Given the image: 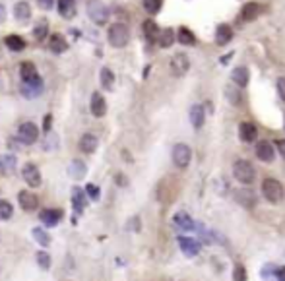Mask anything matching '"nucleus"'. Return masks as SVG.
<instances>
[{
    "label": "nucleus",
    "instance_id": "f257e3e1",
    "mask_svg": "<svg viewBox=\"0 0 285 281\" xmlns=\"http://www.w3.org/2000/svg\"><path fill=\"white\" fill-rule=\"evenodd\" d=\"M262 194H264V198H266L268 202L280 204L285 198L284 184H282L278 178H264V182H262Z\"/></svg>",
    "mask_w": 285,
    "mask_h": 281
},
{
    "label": "nucleus",
    "instance_id": "f03ea898",
    "mask_svg": "<svg viewBox=\"0 0 285 281\" xmlns=\"http://www.w3.org/2000/svg\"><path fill=\"white\" fill-rule=\"evenodd\" d=\"M107 39H109L111 47H114V49H122V47H126L128 41H130V31H128V27H126L124 23H113V25L109 27V31H107Z\"/></svg>",
    "mask_w": 285,
    "mask_h": 281
},
{
    "label": "nucleus",
    "instance_id": "7ed1b4c3",
    "mask_svg": "<svg viewBox=\"0 0 285 281\" xmlns=\"http://www.w3.org/2000/svg\"><path fill=\"white\" fill-rule=\"evenodd\" d=\"M109 8L101 0H89L88 2V16L95 25H105L109 22Z\"/></svg>",
    "mask_w": 285,
    "mask_h": 281
},
{
    "label": "nucleus",
    "instance_id": "20e7f679",
    "mask_svg": "<svg viewBox=\"0 0 285 281\" xmlns=\"http://www.w3.org/2000/svg\"><path fill=\"white\" fill-rule=\"evenodd\" d=\"M233 176L242 182V184H252L254 182V176H256V171L252 167L250 161L246 159H239L235 165H233Z\"/></svg>",
    "mask_w": 285,
    "mask_h": 281
},
{
    "label": "nucleus",
    "instance_id": "39448f33",
    "mask_svg": "<svg viewBox=\"0 0 285 281\" xmlns=\"http://www.w3.org/2000/svg\"><path fill=\"white\" fill-rule=\"evenodd\" d=\"M18 140L25 146H31L39 140V128L33 122H22L18 128Z\"/></svg>",
    "mask_w": 285,
    "mask_h": 281
},
{
    "label": "nucleus",
    "instance_id": "423d86ee",
    "mask_svg": "<svg viewBox=\"0 0 285 281\" xmlns=\"http://www.w3.org/2000/svg\"><path fill=\"white\" fill-rule=\"evenodd\" d=\"M190 159H192V151H190V148L186 144H176L173 148V163H175V167L186 169Z\"/></svg>",
    "mask_w": 285,
    "mask_h": 281
},
{
    "label": "nucleus",
    "instance_id": "0eeeda50",
    "mask_svg": "<svg viewBox=\"0 0 285 281\" xmlns=\"http://www.w3.org/2000/svg\"><path fill=\"white\" fill-rule=\"evenodd\" d=\"M22 176H23V180H25L27 186H31V188L41 186V171H39L37 165H33V163H25L23 165Z\"/></svg>",
    "mask_w": 285,
    "mask_h": 281
},
{
    "label": "nucleus",
    "instance_id": "6e6552de",
    "mask_svg": "<svg viewBox=\"0 0 285 281\" xmlns=\"http://www.w3.org/2000/svg\"><path fill=\"white\" fill-rule=\"evenodd\" d=\"M256 157L264 163H272L274 157H276V151H274V144H270L268 140H260L256 144Z\"/></svg>",
    "mask_w": 285,
    "mask_h": 281
},
{
    "label": "nucleus",
    "instance_id": "1a4fd4ad",
    "mask_svg": "<svg viewBox=\"0 0 285 281\" xmlns=\"http://www.w3.org/2000/svg\"><path fill=\"white\" fill-rule=\"evenodd\" d=\"M89 111H91V114H93L95 118H101V116L107 114V101H105V97H103L99 91H95V93L91 95Z\"/></svg>",
    "mask_w": 285,
    "mask_h": 281
},
{
    "label": "nucleus",
    "instance_id": "9d476101",
    "mask_svg": "<svg viewBox=\"0 0 285 281\" xmlns=\"http://www.w3.org/2000/svg\"><path fill=\"white\" fill-rule=\"evenodd\" d=\"M22 93H23V97H27V99L39 97V95L43 93V80H41V78H35L33 82H23Z\"/></svg>",
    "mask_w": 285,
    "mask_h": 281
},
{
    "label": "nucleus",
    "instance_id": "9b49d317",
    "mask_svg": "<svg viewBox=\"0 0 285 281\" xmlns=\"http://www.w3.org/2000/svg\"><path fill=\"white\" fill-rule=\"evenodd\" d=\"M188 68H190V60H188V56H186V55L178 53V55H175L171 58V72H173V76H184V74L188 72Z\"/></svg>",
    "mask_w": 285,
    "mask_h": 281
},
{
    "label": "nucleus",
    "instance_id": "f8f14e48",
    "mask_svg": "<svg viewBox=\"0 0 285 281\" xmlns=\"http://www.w3.org/2000/svg\"><path fill=\"white\" fill-rule=\"evenodd\" d=\"M18 202H20V206H22L25 212H33V210L39 208V198H37L33 192H29V190H22V192L18 194Z\"/></svg>",
    "mask_w": 285,
    "mask_h": 281
},
{
    "label": "nucleus",
    "instance_id": "ddd939ff",
    "mask_svg": "<svg viewBox=\"0 0 285 281\" xmlns=\"http://www.w3.org/2000/svg\"><path fill=\"white\" fill-rule=\"evenodd\" d=\"M178 246L186 256H196L200 252V242L192 237H178Z\"/></svg>",
    "mask_w": 285,
    "mask_h": 281
},
{
    "label": "nucleus",
    "instance_id": "4468645a",
    "mask_svg": "<svg viewBox=\"0 0 285 281\" xmlns=\"http://www.w3.org/2000/svg\"><path fill=\"white\" fill-rule=\"evenodd\" d=\"M68 49V41L62 33H53L49 37V51L55 53V55H62L64 51Z\"/></svg>",
    "mask_w": 285,
    "mask_h": 281
},
{
    "label": "nucleus",
    "instance_id": "2eb2a0df",
    "mask_svg": "<svg viewBox=\"0 0 285 281\" xmlns=\"http://www.w3.org/2000/svg\"><path fill=\"white\" fill-rule=\"evenodd\" d=\"M39 219L45 227H57L62 219V212L60 210H43L39 214Z\"/></svg>",
    "mask_w": 285,
    "mask_h": 281
},
{
    "label": "nucleus",
    "instance_id": "dca6fc26",
    "mask_svg": "<svg viewBox=\"0 0 285 281\" xmlns=\"http://www.w3.org/2000/svg\"><path fill=\"white\" fill-rule=\"evenodd\" d=\"M260 12H262V6H260V4L248 2V4H244L242 10H241V20H242V22H252V20H256V18L260 16Z\"/></svg>",
    "mask_w": 285,
    "mask_h": 281
},
{
    "label": "nucleus",
    "instance_id": "f3484780",
    "mask_svg": "<svg viewBox=\"0 0 285 281\" xmlns=\"http://www.w3.org/2000/svg\"><path fill=\"white\" fill-rule=\"evenodd\" d=\"M256 134H258V130H256V126L252 122H241L239 124V138L242 142H254Z\"/></svg>",
    "mask_w": 285,
    "mask_h": 281
},
{
    "label": "nucleus",
    "instance_id": "a211bd4d",
    "mask_svg": "<svg viewBox=\"0 0 285 281\" xmlns=\"http://www.w3.org/2000/svg\"><path fill=\"white\" fill-rule=\"evenodd\" d=\"M72 206H74V210L76 212H84V208L88 206V196H86V192L84 190H80L78 186H74L72 188Z\"/></svg>",
    "mask_w": 285,
    "mask_h": 281
},
{
    "label": "nucleus",
    "instance_id": "6ab92c4d",
    "mask_svg": "<svg viewBox=\"0 0 285 281\" xmlns=\"http://www.w3.org/2000/svg\"><path fill=\"white\" fill-rule=\"evenodd\" d=\"M231 39H233V29L229 27L227 23H219L218 29H216V43L219 47H223V45H227Z\"/></svg>",
    "mask_w": 285,
    "mask_h": 281
},
{
    "label": "nucleus",
    "instance_id": "aec40b11",
    "mask_svg": "<svg viewBox=\"0 0 285 281\" xmlns=\"http://www.w3.org/2000/svg\"><path fill=\"white\" fill-rule=\"evenodd\" d=\"M68 174H70L72 178L80 180V178H84V176L88 174V167H86L84 161H80V159H72L70 165H68Z\"/></svg>",
    "mask_w": 285,
    "mask_h": 281
},
{
    "label": "nucleus",
    "instance_id": "412c9836",
    "mask_svg": "<svg viewBox=\"0 0 285 281\" xmlns=\"http://www.w3.org/2000/svg\"><path fill=\"white\" fill-rule=\"evenodd\" d=\"M97 146H99V140H97L93 134H84V136L80 138V150H82L84 153H93V151L97 150Z\"/></svg>",
    "mask_w": 285,
    "mask_h": 281
},
{
    "label": "nucleus",
    "instance_id": "4be33fe9",
    "mask_svg": "<svg viewBox=\"0 0 285 281\" xmlns=\"http://www.w3.org/2000/svg\"><path fill=\"white\" fill-rule=\"evenodd\" d=\"M20 76H22L23 82H33L35 78H39L37 68H35L33 62H22L20 64Z\"/></svg>",
    "mask_w": 285,
    "mask_h": 281
},
{
    "label": "nucleus",
    "instance_id": "5701e85b",
    "mask_svg": "<svg viewBox=\"0 0 285 281\" xmlns=\"http://www.w3.org/2000/svg\"><path fill=\"white\" fill-rule=\"evenodd\" d=\"M248 68L246 66H237L233 72H231V80L239 86V87H244L246 84H248Z\"/></svg>",
    "mask_w": 285,
    "mask_h": 281
},
{
    "label": "nucleus",
    "instance_id": "b1692460",
    "mask_svg": "<svg viewBox=\"0 0 285 281\" xmlns=\"http://www.w3.org/2000/svg\"><path fill=\"white\" fill-rule=\"evenodd\" d=\"M58 12L64 20H72L76 16V0H58Z\"/></svg>",
    "mask_w": 285,
    "mask_h": 281
},
{
    "label": "nucleus",
    "instance_id": "393cba45",
    "mask_svg": "<svg viewBox=\"0 0 285 281\" xmlns=\"http://www.w3.org/2000/svg\"><path fill=\"white\" fill-rule=\"evenodd\" d=\"M173 223H175V227L184 229V231H190V229H194V227H196L194 221H192V217H190L186 212H178V214H175Z\"/></svg>",
    "mask_w": 285,
    "mask_h": 281
},
{
    "label": "nucleus",
    "instance_id": "a878e982",
    "mask_svg": "<svg viewBox=\"0 0 285 281\" xmlns=\"http://www.w3.org/2000/svg\"><path fill=\"white\" fill-rule=\"evenodd\" d=\"M204 120H206V112L202 105H192L190 107V122L194 128H202L204 126Z\"/></svg>",
    "mask_w": 285,
    "mask_h": 281
},
{
    "label": "nucleus",
    "instance_id": "bb28decb",
    "mask_svg": "<svg viewBox=\"0 0 285 281\" xmlns=\"http://www.w3.org/2000/svg\"><path fill=\"white\" fill-rule=\"evenodd\" d=\"M14 18L18 22H27L31 18V6L27 2H16V6H14Z\"/></svg>",
    "mask_w": 285,
    "mask_h": 281
},
{
    "label": "nucleus",
    "instance_id": "cd10ccee",
    "mask_svg": "<svg viewBox=\"0 0 285 281\" xmlns=\"http://www.w3.org/2000/svg\"><path fill=\"white\" fill-rule=\"evenodd\" d=\"M16 171V155L4 153L0 155V173L2 174H12Z\"/></svg>",
    "mask_w": 285,
    "mask_h": 281
},
{
    "label": "nucleus",
    "instance_id": "c85d7f7f",
    "mask_svg": "<svg viewBox=\"0 0 285 281\" xmlns=\"http://www.w3.org/2000/svg\"><path fill=\"white\" fill-rule=\"evenodd\" d=\"M176 39H178V43L180 45H186V47H192V45H196V35L188 29V27H178V33H176Z\"/></svg>",
    "mask_w": 285,
    "mask_h": 281
},
{
    "label": "nucleus",
    "instance_id": "c756f323",
    "mask_svg": "<svg viewBox=\"0 0 285 281\" xmlns=\"http://www.w3.org/2000/svg\"><path fill=\"white\" fill-rule=\"evenodd\" d=\"M235 198H237V202L242 204L244 208H254L256 198H254V194H252L250 190H237V192H235Z\"/></svg>",
    "mask_w": 285,
    "mask_h": 281
},
{
    "label": "nucleus",
    "instance_id": "7c9ffc66",
    "mask_svg": "<svg viewBox=\"0 0 285 281\" xmlns=\"http://www.w3.org/2000/svg\"><path fill=\"white\" fill-rule=\"evenodd\" d=\"M4 43H6V47L10 49V51H23L25 49V41H23V37H20V35H8L6 39H4Z\"/></svg>",
    "mask_w": 285,
    "mask_h": 281
},
{
    "label": "nucleus",
    "instance_id": "2f4dec72",
    "mask_svg": "<svg viewBox=\"0 0 285 281\" xmlns=\"http://www.w3.org/2000/svg\"><path fill=\"white\" fill-rule=\"evenodd\" d=\"M99 80H101V86L103 89H113L114 86V72L111 68H101V74H99Z\"/></svg>",
    "mask_w": 285,
    "mask_h": 281
},
{
    "label": "nucleus",
    "instance_id": "473e14b6",
    "mask_svg": "<svg viewBox=\"0 0 285 281\" xmlns=\"http://www.w3.org/2000/svg\"><path fill=\"white\" fill-rule=\"evenodd\" d=\"M157 41H159V47H163V49H169L173 43H175V31L169 29V27H165L163 31H159V35H157Z\"/></svg>",
    "mask_w": 285,
    "mask_h": 281
},
{
    "label": "nucleus",
    "instance_id": "72a5a7b5",
    "mask_svg": "<svg viewBox=\"0 0 285 281\" xmlns=\"http://www.w3.org/2000/svg\"><path fill=\"white\" fill-rule=\"evenodd\" d=\"M144 35L148 41H155L157 35H159V29H157V23L152 22V20H146L144 22Z\"/></svg>",
    "mask_w": 285,
    "mask_h": 281
},
{
    "label": "nucleus",
    "instance_id": "f704fd0d",
    "mask_svg": "<svg viewBox=\"0 0 285 281\" xmlns=\"http://www.w3.org/2000/svg\"><path fill=\"white\" fill-rule=\"evenodd\" d=\"M225 97L231 101V105H235V107L241 105V89H237L235 86H227L225 87Z\"/></svg>",
    "mask_w": 285,
    "mask_h": 281
},
{
    "label": "nucleus",
    "instance_id": "c9c22d12",
    "mask_svg": "<svg viewBox=\"0 0 285 281\" xmlns=\"http://www.w3.org/2000/svg\"><path fill=\"white\" fill-rule=\"evenodd\" d=\"M31 235H33V238H35L41 246H49V244H51V237H49L41 227H35V229L31 231Z\"/></svg>",
    "mask_w": 285,
    "mask_h": 281
},
{
    "label": "nucleus",
    "instance_id": "e433bc0d",
    "mask_svg": "<svg viewBox=\"0 0 285 281\" xmlns=\"http://www.w3.org/2000/svg\"><path fill=\"white\" fill-rule=\"evenodd\" d=\"M35 260H37V266H39L41 270H49V268H51V264H53L51 256H49L45 250H39V252L35 254Z\"/></svg>",
    "mask_w": 285,
    "mask_h": 281
},
{
    "label": "nucleus",
    "instance_id": "4c0bfd02",
    "mask_svg": "<svg viewBox=\"0 0 285 281\" xmlns=\"http://www.w3.org/2000/svg\"><path fill=\"white\" fill-rule=\"evenodd\" d=\"M14 216V208L8 200H0V219L2 221H8L10 217Z\"/></svg>",
    "mask_w": 285,
    "mask_h": 281
},
{
    "label": "nucleus",
    "instance_id": "58836bf2",
    "mask_svg": "<svg viewBox=\"0 0 285 281\" xmlns=\"http://www.w3.org/2000/svg\"><path fill=\"white\" fill-rule=\"evenodd\" d=\"M47 33H49V25H47L45 22H41V23L33 29V37H35L37 41H43V39L47 37Z\"/></svg>",
    "mask_w": 285,
    "mask_h": 281
},
{
    "label": "nucleus",
    "instance_id": "ea45409f",
    "mask_svg": "<svg viewBox=\"0 0 285 281\" xmlns=\"http://www.w3.org/2000/svg\"><path fill=\"white\" fill-rule=\"evenodd\" d=\"M161 4H163V0H144V8L150 14H157L161 10Z\"/></svg>",
    "mask_w": 285,
    "mask_h": 281
},
{
    "label": "nucleus",
    "instance_id": "a19ab883",
    "mask_svg": "<svg viewBox=\"0 0 285 281\" xmlns=\"http://www.w3.org/2000/svg\"><path fill=\"white\" fill-rule=\"evenodd\" d=\"M233 281H246V268L242 264H237L233 270Z\"/></svg>",
    "mask_w": 285,
    "mask_h": 281
},
{
    "label": "nucleus",
    "instance_id": "79ce46f5",
    "mask_svg": "<svg viewBox=\"0 0 285 281\" xmlns=\"http://www.w3.org/2000/svg\"><path fill=\"white\" fill-rule=\"evenodd\" d=\"M84 192H86V196H89V198L95 200V202L101 198V190H99V186H95V184H88Z\"/></svg>",
    "mask_w": 285,
    "mask_h": 281
},
{
    "label": "nucleus",
    "instance_id": "37998d69",
    "mask_svg": "<svg viewBox=\"0 0 285 281\" xmlns=\"http://www.w3.org/2000/svg\"><path fill=\"white\" fill-rule=\"evenodd\" d=\"M51 128H53V114H45V118H43V132L49 134Z\"/></svg>",
    "mask_w": 285,
    "mask_h": 281
},
{
    "label": "nucleus",
    "instance_id": "c03bdc74",
    "mask_svg": "<svg viewBox=\"0 0 285 281\" xmlns=\"http://www.w3.org/2000/svg\"><path fill=\"white\" fill-rule=\"evenodd\" d=\"M278 93L282 101H285V78H278Z\"/></svg>",
    "mask_w": 285,
    "mask_h": 281
},
{
    "label": "nucleus",
    "instance_id": "a18cd8bd",
    "mask_svg": "<svg viewBox=\"0 0 285 281\" xmlns=\"http://www.w3.org/2000/svg\"><path fill=\"white\" fill-rule=\"evenodd\" d=\"M37 4H39V8H41V10H47V12H49V10L53 8L55 0H37Z\"/></svg>",
    "mask_w": 285,
    "mask_h": 281
},
{
    "label": "nucleus",
    "instance_id": "49530a36",
    "mask_svg": "<svg viewBox=\"0 0 285 281\" xmlns=\"http://www.w3.org/2000/svg\"><path fill=\"white\" fill-rule=\"evenodd\" d=\"M276 146H278V151L282 153V157L285 159V140H278V142H276Z\"/></svg>",
    "mask_w": 285,
    "mask_h": 281
},
{
    "label": "nucleus",
    "instance_id": "de8ad7c7",
    "mask_svg": "<svg viewBox=\"0 0 285 281\" xmlns=\"http://www.w3.org/2000/svg\"><path fill=\"white\" fill-rule=\"evenodd\" d=\"M114 180H116V184H120V186H126V184H128V180H126L124 174H120V173L114 176Z\"/></svg>",
    "mask_w": 285,
    "mask_h": 281
},
{
    "label": "nucleus",
    "instance_id": "09e8293b",
    "mask_svg": "<svg viewBox=\"0 0 285 281\" xmlns=\"http://www.w3.org/2000/svg\"><path fill=\"white\" fill-rule=\"evenodd\" d=\"M6 20V8H4V4H0V23Z\"/></svg>",
    "mask_w": 285,
    "mask_h": 281
}]
</instances>
